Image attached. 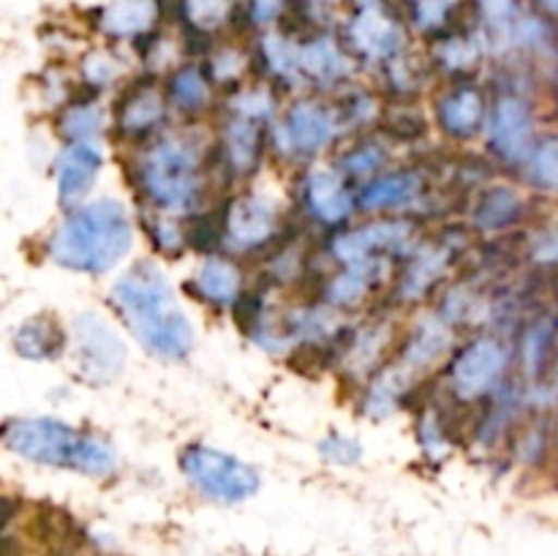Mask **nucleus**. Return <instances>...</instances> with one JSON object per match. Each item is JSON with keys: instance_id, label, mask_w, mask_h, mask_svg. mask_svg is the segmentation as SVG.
<instances>
[{"instance_id": "obj_1", "label": "nucleus", "mask_w": 558, "mask_h": 556, "mask_svg": "<svg viewBox=\"0 0 558 556\" xmlns=\"http://www.w3.org/2000/svg\"><path fill=\"white\" fill-rule=\"evenodd\" d=\"M112 294L134 336L158 358L180 360L194 349V327L156 265H136L114 283Z\"/></svg>"}, {"instance_id": "obj_2", "label": "nucleus", "mask_w": 558, "mask_h": 556, "mask_svg": "<svg viewBox=\"0 0 558 556\" xmlns=\"http://www.w3.org/2000/svg\"><path fill=\"white\" fill-rule=\"evenodd\" d=\"M134 245L129 210L118 200H96L80 207L54 232L49 254L58 265L80 273L112 270Z\"/></svg>"}, {"instance_id": "obj_3", "label": "nucleus", "mask_w": 558, "mask_h": 556, "mask_svg": "<svg viewBox=\"0 0 558 556\" xmlns=\"http://www.w3.org/2000/svg\"><path fill=\"white\" fill-rule=\"evenodd\" d=\"M5 445L27 461L85 474H107L118 461L107 442L52 418L14 420L5 428Z\"/></svg>"}, {"instance_id": "obj_4", "label": "nucleus", "mask_w": 558, "mask_h": 556, "mask_svg": "<svg viewBox=\"0 0 558 556\" xmlns=\"http://www.w3.org/2000/svg\"><path fill=\"white\" fill-rule=\"evenodd\" d=\"M183 472L196 488L223 505H238L259 491V474L229 452L207 445H194L180 458Z\"/></svg>"}, {"instance_id": "obj_5", "label": "nucleus", "mask_w": 558, "mask_h": 556, "mask_svg": "<svg viewBox=\"0 0 558 556\" xmlns=\"http://www.w3.org/2000/svg\"><path fill=\"white\" fill-rule=\"evenodd\" d=\"M147 194L169 210H183L196 194V158L180 142L169 140L153 147L145 161Z\"/></svg>"}, {"instance_id": "obj_6", "label": "nucleus", "mask_w": 558, "mask_h": 556, "mask_svg": "<svg viewBox=\"0 0 558 556\" xmlns=\"http://www.w3.org/2000/svg\"><path fill=\"white\" fill-rule=\"evenodd\" d=\"M74 352L82 376L96 385L112 382L125 365V343L104 316L80 314L74 319Z\"/></svg>"}, {"instance_id": "obj_7", "label": "nucleus", "mask_w": 558, "mask_h": 556, "mask_svg": "<svg viewBox=\"0 0 558 556\" xmlns=\"http://www.w3.org/2000/svg\"><path fill=\"white\" fill-rule=\"evenodd\" d=\"M505 368L507 349L499 341L483 338V341H474L472 347L458 354L456 365H452V382H456V390L461 396L474 398L494 387L496 379L505 374Z\"/></svg>"}, {"instance_id": "obj_8", "label": "nucleus", "mask_w": 558, "mask_h": 556, "mask_svg": "<svg viewBox=\"0 0 558 556\" xmlns=\"http://www.w3.org/2000/svg\"><path fill=\"white\" fill-rule=\"evenodd\" d=\"M349 38L360 52L374 60L392 58V55L401 52L403 41H407L401 25L376 0L360 5L354 20L349 22Z\"/></svg>"}, {"instance_id": "obj_9", "label": "nucleus", "mask_w": 558, "mask_h": 556, "mask_svg": "<svg viewBox=\"0 0 558 556\" xmlns=\"http://www.w3.org/2000/svg\"><path fill=\"white\" fill-rule=\"evenodd\" d=\"M490 140H494L496 153H501L510 161H521L532 153L534 123L532 112L518 98H501L496 104L494 125H490Z\"/></svg>"}, {"instance_id": "obj_10", "label": "nucleus", "mask_w": 558, "mask_h": 556, "mask_svg": "<svg viewBox=\"0 0 558 556\" xmlns=\"http://www.w3.org/2000/svg\"><path fill=\"white\" fill-rule=\"evenodd\" d=\"M104 156L93 142H76L58 158V194L63 205H74L96 183Z\"/></svg>"}, {"instance_id": "obj_11", "label": "nucleus", "mask_w": 558, "mask_h": 556, "mask_svg": "<svg viewBox=\"0 0 558 556\" xmlns=\"http://www.w3.org/2000/svg\"><path fill=\"white\" fill-rule=\"evenodd\" d=\"M409 223L403 221H379L371 223V227L357 229V232H347L343 238L336 240V254L341 256L349 265H360V262L368 259L371 251L379 249H398L401 243H407L409 238Z\"/></svg>"}, {"instance_id": "obj_12", "label": "nucleus", "mask_w": 558, "mask_h": 556, "mask_svg": "<svg viewBox=\"0 0 558 556\" xmlns=\"http://www.w3.org/2000/svg\"><path fill=\"white\" fill-rule=\"evenodd\" d=\"M272 227H276V213L259 196H243L229 210V238L240 249L259 245L262 240L270 238Z\"/></svg>"}, {"instance_id": "obj_13", "label": "nucleus", "mask_w": 558, "mask_h": 556, "mask_svg": "<svg viewBox=\"0 0 558 556\" xmlns=\"http://www.w3.org/2000/svg\"><path fill=\"white\" fill-rule=\"evenodd\" d=\"M336 136V120L325 109L314 104H300L292 109L287 120V142L289 147L300 153H316Z\"/></svg>"}, {"instance_id": "obj_14", "label": "nucleus", "mask_w": 558, "mask_h": 556, "mask_svg": "<svg viewBox=\"0 0 558 556\" xmlns=\"http://www.w3.org/2000/svg\"><path fill=\"white\" fill-rule=\"evenodd\" d=\"M308 202L322 221H341L352 210V196L332 169H319L311 174Z\"/></svg>"}, {"instance_id": "obj_15", "label": "nucleus", "mask_w": 558, "mask_h": 556, "mask_svg": "<svg viewBox=\"0 0 558 556\" xmlns=\"http://www.w3.org/2000/svg\"><path fill=\"white\" fill-rule=\"evenodd\" d=\"M156 0H114L104 9L101 25L109 36H140L156 22Z\"/></svg>"}, {"instance_id": "obj_16", "label": "nucleus", "mask_w": 558, "mask_h": 556, "mask_svg": "<svg viewBox=\"0 0 558 556\" xmlns=\"http://www.w3.org/2000/svg\"><path fill=\"white\" fill-rule=\"evenodd\" d=\"M300 71L319 82H336L349 71V60L332 38H314L300 49Z\"/></svg>"}, {"instance_id": "obj_17", "label": "nucleus", "mask_w": 558, "mask_h": 556, "mask_svg": "<svg viewBox=\"0 0 558 556\" xmlns=\"http://www.w3.org/2000/svg\"><path fill=\"white\" fill-rule=\"evenodd\" d=\"M16 343V352L27 360H49L63 349V333L54 322L44 319H27L25 325L20 327L14 338Z\"/></svg>"}, {"instance_id": "obj_18", "label": "nucleus", "mask_w": 558, "mask_h": 556, "mask_svg": "<svg viewBox=\"0 0 558 556\" xmlns=\"http://www.w3.org/2000/svg\"><path fill=\"white\" fill-rule=\"evenodd\" d=\"M420 178L414 172H396L379 178L376 183H371L365 189V207L371 210H385V207H401L407 202H412L420 194Z\"/></svg>"}, {"instance_id": "obj_19", "label": "nucleus", "mask_w": 558, "mask_h": 556, "mask_svg": "<svg viewBox=\"0 0 558 556\" xmlns=\"http://www.w3.org/2000/svg\"><path fill=\"white\" fill-rule=\"evenodd\" d=\"M480 120H483V98L477 90H458L441 101V123L450 134H474Z\"/></svg>"}, {"instance_id": "obj_20", "label": "nucleus", "mask_w": 558, "mask_h": 556, "mask_svg": "<svg viewBox=\"0 0 558 556\" xmlns=\"http://www.w3.org/2000/svg\"><path fill=\"white\" fill-rule=\"evenodd\" d=\"M196 283H199L205 298L216 300V303H232V300L238 298L240 278H238V270H234L229 262L210 259L202 265Z\"/></svg>"}, {"instance_id": "obj_21", "label": "nucleus", "mask_w": 558, "mask_h": 556, "mask_svg": "<svg viewBox=\"0 0 558 556\" xmlns=\"http://www.w3.org/2000/svg\"><path fill=\"white\" fill-rule=\"evenodd\" d=\"M521 213V200L512 189H490L477 205V223L483 229H501Z\"/></svg>"}, {"instance_id": "obj_22", "label": "nucleus", "mask_w": 558, "mask_h": 556, "mask_svg": "<svg viewBox=\"0 0 558 556\" xmlns=\"http://www.w3.org/2000/svg\"><path fill=\"white\" fill-rule=\"evenodd\" d=\"M447 343H450V333L445 330V325L436 319H425L423 325H420L417 336L412 338V347H409L407 360L414 365L434 363V360L445 352Z\"/></svg>"}, {"instance_id": "obj_23", "label": "nucleus", "mask_w": 558, "mask_h": 556, "mask_svg": "<svg viewBox=\"0 0 558 556\" xmlns=\"http://www.w3.org/2000/svg\"><path fill=\"white\" fill-rule=\"evenodd\" d=\"M227 142L234 167H238L240 172H248L256 164V156H259V134H256L254 125H251L248 120H234V123L229 125Z\"/></svg>"}, {"instance_id": "obj_24", "label": "nucleus", "mask_w": 558, "mask_h": 556, "mask_svg": "<svg viewBox=\"0 0 558 556\" xmlns=\"http://www.w3.org/2000/svg\"><path fill=\"white\" fill-rule=\"evenodd\" d=\"M189 22L199 31H216L232 14V0H183Z\"/></svg>"}, {"instance_id": "obj_25", "label": "nucleus", "mask_w": 558, "mask_h": 556, "mask_svg": "<svg viewBox=\"0 0 558 556\" xmlns=\"http://www.w3.org/2000/svg\"><path fill=\"white\" fill-rule=\"evenodd\" d=\"M161 114H163L161 98H158L153 90H142V93H136L129 104H125L123 125L131 131L147 129V125L156 123Z\"/></svg>"}, {"instance_id": "obj_26", "label": "nucleus", "mask_w": 558, "mask_h": 556, "mask_svg": "<svg viewBox=\"0 0 558 556\" xmlns=\"http://www.w3.org/2000/svg\"><path fill=\"white\" fill-rule=\"evenodd\" d=\"M172 96L180 107L199 109L207 104V82L196 69H183L172 82Z\"/></svg>"}, {"instance_id": "obj_27", "label": "nucleus", "mask_w": 558, "mask_h": 556, "mask_svg": "<svg viewBox=\"0 0 558 556\" xmlns=\"http://www.w3.org/2000/svg\"><path fill=\"white\" fill-rule=\"evenodd\" d=\"M365 289H368V267L360 262V265H352L343 276H338L336 281H332L330 298L336 300V303L349 305V303H357V300L365 294Z\"/></svg>"}, {"instance_id": "obj_28", "label": "nucleus", "mask_w": 558, "mask_h": 556, "mask_svg": "<svg viewBox=\"0 0 558 556\" xmlns=\"http://www.w3.org/2000/svg\"><path fill=\"white\" fill-rule=\"evenodd\" d=\"M480 11L488 31L507 36L518 27V0H480Z\"/></svg>"}, {"instance_id": "obj_29", "label": "nucleus", "mask_w": 558, "mask_h": 556, "mask_svg": "<svg viewBox=\"0 0 558 556\" xmlns=\"http://www.w3.org/2000/svg\"><path fill=\"white\" fill-rule=\"evenodd\" d=\"M101 123H104L101 109L93 107V104H85V107H74L69 114H65L63 129L65 134L74 136V140L87 142L90 136H96L98 131H101Z\"/></svg>"}, {"instance_id": "obj_30", "label": "nucleus", "mask_w": 558, "mask_h": 556, "mask_svg": "<svg viewBox=\"0 0 558 556\" xmlns=\"http://www.w3.org/2000/svg\"><path fill=\"white\" fill-rule=\"evenodd\" d=\"M532 178L543 189L558 191V140H550L543 147H537L532 158Z\"/></svg>"}, {"instance_id": "obj_31", "label": "nucleus", "mask_w": 558, "mask_h": 556, "mask_svg": "<svg viewBox=\"0 0 558 556\" xmlns=\"http://www.w3.org/2000/svg\"><path fill=\"white\" fill-rule=\"evenodd\" d=\"M265 55H267V60H270V65L278 71V74L298 76V71H300V49H294L292 44L283 41L281 36H267Z\"/></svg>"}, {"instance_id": "obj_32", "label": "nucleus", "mask_w": 558, "mask_h": 556, "mask_svg": "<svg viewBox=\"0 0 558 556\" xmlns=\"http://www.w3.org/2000/svg\"><path fill=\"white\" fill-rule=\"evenodd\" d=\"M441 267H445V254H439V251H428V254L420 256V259L414 262V270L409 273L407 278V294L423 292V289L439 276Z\"/></svg>"}, {"instance_id": "obj_33", "label": "nucleus", "mask_w": 558, "mask_h": 556, "mask_svg": "<svg viewBox=\"0 0 558 556\" xmlns=\"http://www.w3.org/2000/svg\"><path fill=\"white\" fill-rule=\"evenodd\" d=\"M550 341H554V322H550V319L539 322V325L534 327L532 333H529L526 347H523V352H526L529 374H537L539 365L545 363V354H548Z\"/></svg>"}, {"instance_id": "obj_34", "label": "nucleus", "mask_w": 558, "mask_h": 556, "mask_svg": "<svg viewBox=\"0 0 558 556\" xmlns=\"http://www.w3.org/2000/svg\"><path fill=\"white\" fill-rule=\"evenodd\" d=\"M85 74H87V80L96 82V85H107V82H112L114 76L120 74V65L114 63V58L98 52V55H93V58L85 60Z\"/></svg>"}, {"instance_id": "obj_35", "label": "nucleus", "mask_w": 558, "mask_h": 556, "mask_svg": "<svg viewBox=\"0 0 558 556\" xmlns=\"http://www.w3.org/2000/svg\"><path fill=\"white\" fill-rule=\"evenodd\" d=\"M322 452H325V458H330V461L352 463L360 458V445L357 442L347 439V436H330V439L322 445Z\"/></svg>"}, {"instance_id": "obj_36", "label": "nucleus", "mask_w": 558, "mask_h": 556, "mask_svg": "<svg viewBox=\"0 0 558 556\" xmlns=\"http://www.w3.org/2000/svg\"><path fill=\"white\" fill-rule=\"evenodd\" d=\"M456 0H417V22L423 27H436L445 22L447 11Z\"/></svg>"}, {"instance_id": "obj_37", "label": "nucleus", "mask_w": 558, "mask_h": 556, "mask_svg": "<svg viewBox=\"0 0 558 556\" xmlns=\"http://www.w3.org/2000/svg\"><path fill=\"white\" fill-rule=\"evenodd\" d=\"M238 109L245 114H267L272 109L270 104V96L262 90H254V93H245V96L238 98Z\"/></svg>"}, {"instance_id": "obj_38", "label": "nucleus", "mask_w": 558, "mask_h": 556, "mask_svg": "<svg viewBox=\"0 0 558 556\" xmlns=\"http://www.w3.org/2000/svg\"><path fill=\"white\" fill-rule=\"evenodd\" d=\"M283 0H251V11H254L256 22H270L276 20L281 11Z\"/></svg>"}, {"instance_id": "obj_39", "label": "nucleus", "mask_w": 558, "mask_h": 556, "mask_svg": "<svg viewBox=\"0 0 558 556\" xmlns=\"http://www.w3.org/2000/svg\"><path fill=\"white\" fill-rule=\"evenodd\" d=\"M379 158L381 156L376 150H363V153H357V156L347 158V167H352V172L363 174V172H368V169H374L376 164H379Z\"/></svg>"}, {"instance_id": "obj_40", "label": "nucleus", "mask_w": 558, "mask_h": 556, "mask_svg": "<svg viewBox=\"0 0 558 556\" xmlns=\"http://www.w3.org/2000/svg\"><path fill=\"white\" fill-rule=\"evenodd\" d=\"M539 5H543L545 11H550V14H558V0H537Z\"/></svg>"}, {"instance_id": "obj_41", "label": "nucleus", "mask_w": 558, "mask_h": 556, "mask_svg": "<svg viewBox=\"0 0 558 556\" xmlns=\"http://www.w3.org/2000/svg\"><path fill=\"white\" fill-rule=\"evenodd\" d=\"M554 390L558 392V365H556V371H554Z\"/></svg>"}, {"instance_id": "obj_42", "label": "nucleus", "mask_w": 558, "mask_h": 556, "mask_svg": "<svg viewBox=\"0 0 558 556\" xmlns=\"http://www.w3.org/2000/svg\"><path fill=\"white\" fill-rule=\"evenodd\" d=\"M319 3H336V0H319Z\"/></svg>"}]
</instances>
